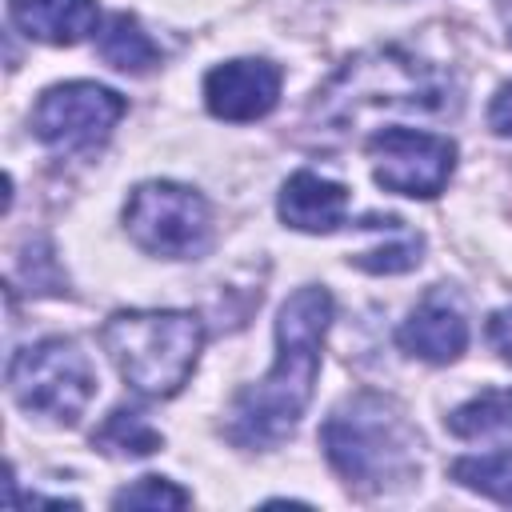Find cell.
<instances>
[{"mask_svg": "<svg viewBox=\"0 0 512 512\" xmlns=\"http://www.w3.org/2000/svg\"><path fill=\"white\" fill-rule=\"evenodd\" d=\"M448 432L460 440H504L512 436V392L488 388L448 416Z\"/></svg>", "mask_w": 512, "mask_h": 512, "instance_id": "cell-14", "label": "cell"}, {"mask_svg": "<svg viewBox=\"0 0 512 512\" xmlns=\"http://www.w3.org/2000/svg\"><path fill=\"white\" fill-rule=\"evenodd\" d=\"M96 52H100L104 64H112V68H120V72H136V76L160 64V48H156L152 36L140 28V20L128 16V12L108 16V24H104L100 36H96Z\"/></svg>", "mask_w": 512, "mask_h": 512, "instance_id": "cell-13", "label": "cell"}, {"mask_svg": "<svg viewBox=\"0 0 512 512\" xmlns=\"http://www.w3.org/2000/svg\"><path fill=\"white\" fill-rule=\"evenodd\" d=\"M276 212L296 232H336L348 216V188L304 168L284 180Z\"/></svg>", "mask_w": 512, "mask_h": 512, "instance_id": "cell-11", "label": "cell"}, {"mask_svg": "<svg viewBox=\"0 0 512 512\" xmlns=\"http://www.w3.org/2000/svg\"><path fill=\"white\" fill-rule=\"evenodd\" d=\"M420 248H424L420 232L400 228L392 244H380L372 252H360V256H352V264L364 268V272H408V268L420 264Z\"/></svg>", "mask_w": 512, "mask_h": 512, "instance_id": "cell-18", "label": "cell"}, {"mask_svg": "<svg viewBox=\"0 0 512 512\" xmlns=\"http://www.w3.org/2000/svg\"><path fill=\"white\" fill-rule=\"evenodd\" d=\"M128 236L164 260H188L200 256L212 240V212L208 200L176 180H148L136 184L124 204Z\"/></svg>", "mask_w": 512, "mask_h": 512, "instance_id": "cell-6", "label": "cell"}, {"mask_svg": "<svg viewBox=\"0 0 512 512\" xmlns=\"http://www.w3.org/2000/svg\"><path fill=\"white\" fill-rule=\"evenodd\" d=\"M280 68L272 60H228L204 76V104L216 120H260L280 100Z\"/></svg>", "mask_w": 512, "mask_h": 512, "instance_id": "cell-9", "label": "cell"}, {"mask_svg": "<svg viewBox=\"0 0 512 512\" xmlns=\"http://www.w3.org/2000/svg\"><path fill=\"white\" fill-rule=\"evenodd\" d=\"M8 16L24 36L56 48L80 44L100 20L96 0H8Z\"/></svg>", "mask_w": 512, "mask_h": 512, "instance_id": "cell-12", "label": "cell"}, {"mask_svg": "<svg viewBox=\"0 0 512 512\" xmlns=\"http://www.w3.org/2000/svg\"><path fill=\"white\" fill-rule=\"evenodd\" d=\"M368 156L384 192L416 200L440 196L456 168V144L448 136L416 128H380L376 136H368Z\"/></svg>", "mask_w": 512, "mask_h": 512, "instance_id": "cell-8", "label": "cell"}, {"mask_svg": "<svg viewBox=\"0 0 512 512\" xmlns=\"http://www.w3.org/2000/svg\"><path fill=\"white\" fill-rule=\"evenodd\" d=\"M444 112L448 108V84L436 76L424 60L380 48L348 60L320 92H316V120L324 124H352L364 112Z\"/></svg>", "mask_w": 512, "mask_h": 512, "instance_id": "cell-4", "label": "cell"}, {"mask_svg": "<svg viewBox=\"0 0 512 512\" xmlns=\"http://www.w3.org/2000/svg\"><path fill=\"white\" fill-rule=\"evenodd\" d=\"M8 392L24 412L48 416L56 424H76L96 396V372L76 340L48 336L8 360Z\"/></svg>", "mask_w": 512, "mask_h": 512, "instance_id": "cell-5", "label": "cell"}, {"mask_svg": "<svg viewBox=\"0 0 512 512\" xmlns=\"http://www.w3.org/2000/svg\"><path fill=\"white\" fill-rule=\"evenodd\" d=\"M488 124H492V132H500V136H512V84H504V88L492 96Z\"/></svg>", "mask_w": 512, "mask_h": 512, "instance_id": "cell-20", "label": "cell"}, {"mask_svg": "<svg viewBox=\"0 0 512 512\" xmlns=\"http://www.w3.org/2000/svg\"><path fill=\"white\" fill-rule=\"evenodd\" d=\"M100 344L124 384L148 400L176 396L204 348V324L184 308H124L100 328Z\"/></svg>", "mask_w": 512, "mask_h": 512, "instance_id": "cell-3", "label": "cell"}, {"mask_svg": "<svg viewBox=\"0 0 512 512\" xmlns=\"http://www.w3.org/2000/svg\"><path fill=\"white\" fill-rule=\"evenodd\" d=\"M188 504H192V496L180 484H172L168 476H140L136 484H128L112 496V508H188Z\"/></svg>", "mask_w": 512, "mask_h": 512, "instance_id": "cell-17", "label": "cell"}, {"mask_svg": "<svg viewBox=\"0 0 512 512\" xmlns=\"http://www.w3.org/2000/svg\"><path fill=\"white\" fill-rule=\"evenodd\" d=\"M452 480L492 496L500 504H512V452H492V456H460L452 464Z\"/></svg>", "mask_w": 512, "mask_h": 512, "instance_id": "cell-16", "label": "cell"}, {"mask_svg": "<svg viewBox=\"0 0 512 512\" xmlns=\"http://www.w3.org/2000/svg\"><path fill=\"white\" fill-rule=\"evenodd\" d=\"M128 112L124 96L92 84V80H68L48 88L36 108H32V132L40 144L56 148V152H88L100 148L112 128L120 124V116Z\"/></svg>", "mask_w": 512, "mask_h": 512, "instance_id": "cell-7", "label": "cell"}, {"mask_svg": "<svg viewBox=\"0 0 512 512\" xmlns=\"http://www.w3.org/2000/svg\"><path fill=\"white\" fill-rule=\"evenodd\" d=\"M332 292L320 284L296 288L276 316V364L268 376L252 388H244L232 408L224 436L240 448H272L288 440L300 424V416L312 404L316 372H320V348L332 324Z\"/></svg>", "mask_w": 512, "mask_h": 512, "instance_id": "cell-1", "label": "cell"}, {"mask_svg": "<svg viewBox=\"0 0 512 512\" xmlns=\"http://www.w3.org/2000/svg\"><path fill=\"white\" fill-rule=\"evenodd\" d=\"M488 340H492V348L512 364V308L492 312V320H488Z\"/></svg>", "mask_w": 512, "mask_h": 512, "instance_id": "cell-19", "label": "cell"}, {"mask_svg": "<svg viewBox=\"0 0 512 512\" xmlns=\"http://www.w3.org/2000/svg\"><path fill=\"white\" fill-rule=\"evenodd\" d=\"M320 444L348 488L384 492L392 484H408L420 472V436L400 404L380 392H356L352 400H344L324 420Z\"/></svg>", "mask_w": 512, "mask_h": 512, "instance_id": "cell-2", "label": "cell"}, {"mask_svg": "<svg viewBox=\"0 0 512 512\" xmlns=\"http://www.w3.org/2000/svg\"><path fill=\"white\" fill-rule=\"evenodd\" d=\"M400 348L408 356H420L428 364H448L456 360L464 348H468V320H464V308L460 300L448 292V288H432L416 308L412 316L400 324L396 332Z\"/></svg>", "mask_w": 512, "mask_h": 512, "instance_id": "cell-10", "label": "cell"}, {"mask_svg": "<svg viewBox=\"0 0 512 512\" xmlns=\"http://www.w3.org/2000/svg\"><path fill=\"white\" fill-rule=\"evenodd\" d=\"M92 444L108 456H152L164 444V436L136 408H112L104 424L92 432Z\"/></svg>", "mask_w": 512, "mask_h": 512, "instance_id": "cell-15", "label": "cell"}]
</instances>
